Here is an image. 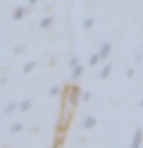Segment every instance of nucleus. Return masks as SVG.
Masks as SVG:
<instances>
[{
  "instance_id": "20e7f679",
  "label": "nucleus",
  "mask_w": 143,
  "mask_h": 148,
  "mask_svg": "<svg viewBox=\"0 0 143 148\" xmlns=\"http://www.w3.org/2000/svg\"><path fill=\"white\" fill-rule=\"evenodd\" d=\"M25 14H26L25 8H23V6H17L16 11L12 12V18H14V20H22V18L25 17Z\"/></svg>"
},
{
  "instance_id": "dca6fc26",
  "label": "nucleus",
  "mask_w": 143,
  "mask_h": 148,
  "mask_svg": "<svg viewBox=\"0 0 143 148\" xmlns=\"http://www.w3.org/2000/svg\"><path fill=\"white\" fill-rule=\"evenodd\" d=\"M59 92H60V86L55 85V86H52V88L49 90V96H57Z\"/></svg>"
},
{
  "instance_id": "f8f14e48",
  "label": "nucleus",
  "mask_w": 143,
  "mask_h": 148,
  "mask_svg": "<svg viewBox=\"0 0 143 148\" xmlns=\"http://www.w3.org/2000/svg\"><path fill=\"white\" fill-rule=\"evenodd\" d=\"M22 130H23V123L17 122V123H12V125H11V128H9V133H11V134H16V133H20Z\"/></svg>"
},
{
  "instance_id": "9b49d317",
  "label": "nucleus",
  "mask_w": 143,
  "mask_h": 148,
  "mask_svg": "<svg viewBox=\"0 0 143 148\" xmlns=\"http://www.w3.org/2000/svg\"><path fill=\"white\" fill-rule=\"evenodd\" d=\"M35 66H37V62L31 60V62H28V63L25 65V66H23V73H25V74H29V73H31Z\"/></svg>"
},
{
  "instance_id": "9d476101",
  "label": "nucleus",
  "mask_w": 143,
  "mask_h": 148,
  "mask_svg": "<svg viewBox=\"0 0 143 148\" xmlns=\"http://www.w3.org/2000/svg\"><path fill=\"white\" fill-rule=\"evenodd\" d=\"M17 106H18V105L16 103V102H9V103H8L6 106H5V110H3V114H5V116H8V114H11V113H12V111H14V110H16V108H17Z\"/></svg>"
},
{
  "instance_id": "6e6552de",
  "label": "nucleus",
  "mask_w": 143,
  "mask_h": 148,
  "mask_svg": "<svg viewBox=\"0 0 143 148\" xmlns=\"http://www.w3.org/2000/svg\"><path fill=\"white\" fill-rule=\"evenodd\" d=\"M82 73H83V66H82V65H78V66L72 68V74H71V79H72V80H77V79L82 76Z\"/></svg>"
},
{
  "instance_id": "f03ea898",
  "label": "nucleus",
  "mask_w": 143,
  "mask_h": 148,
  "mask_svg": "<svg viewBox=\"0 0 143 148\" xmlns=\"http://www.w3.org/2000/svg\"><path fill=\"white\" fill-rule=\"evenodd\" d=\"M142 139H143V131L138 128V130H136V133H134V137H132V142H131V148H140Z\"/></svg>"
},
{
  "instance_id": "7ed1b4c3",
  "label": "nucleus",
  "mask_w": 143,
  "mask_h": 148,
  "mask_svg": "<svg viewBox=\"0 0 143 148\" xmlns=\"http://www.w3.org/2000/svg\"><path fill=\"white\" fill-rule=\"evenodd\" d=\"M109 53H111V43H109V42H105V43H101L100 51H99L100 57H101V59H108Z\"/></svg>"
},
{
  "instance_id": "4468645a",
  "label": "nucleus",
  "mask_w": 143,
  "mask_h": 148,
  "mask_svg": "<svg viewBox=\"0 0 143 148\" xmlns=\"http://www.w3.org/2000/svg\"><path fill=\"white\" fill-rule=\"evenodd\" d=\"M99 60H101L100 54H92L89 57V65H91V66H95V65L99 63Z\"/></svg>"
},
{
  "instance_id": "0eeeda50",
  "label": "nucleus",
  "mask_w": 143,
  "mask_h": 148,
  "mask_svg": "<svg viewBox=\"0 0 143 148\" xmlns=\"http://www.w3.org/2000/svg\"><path fill=\"white\" fill-rule=\"evenodd\" d=\"M111 71H112V65H111V63H106L105 66H103V69H101V73H100V77H101V79H108L109 74H111Z\"/></svg>"
},
{
  "instance_id": "39448f33",
  "label": "nucleus",
  "mask_w": 143,
  "mask_h": 148,
  "mask_svg": "<svg viewBox=\"0 0 143 148\" xmlns=\"http://www.w3.org/2000/svg\"><path fill=\"white\" fill-rule=\"evenodd\" d=\"M95 123H97V119L95 117H92V116H86L85 120H83V128L89 130L92 127H95Z\"/></svg>"
},
{
  "instance_id": "2eb2a0df",
  "label": "nucleus",
  "mask_w": 143,
  "mask_h": 148,
  "mask_svg": "<svg viewBox=\"0 0 143 148\" xmlns=\"http://www.w3.org/2000/svg\"><path fill=\"white\" fill-rule=\"evenodd\" d=\"M78 65H80V63H78V59L76 57V56L69 59V66H71V68H76V66H78Z\"/></svg>"
},
{
  "instance_id": "f257e3e1",
  "label": "nucleus",
  "mask_w": 143,
  "mask_h": 148,
  "mask_svg": "<svg viewBox=\"0 0 143 148\" xmlns=\"http://www.w3.org/2000/svg\"><path fill=\"white\" fill-rule=\"evenodd\" d=\"M82 99V92H80V88L78 86H72L71 88V94H69V102H71V105L77 106L78 100Z\"/></svg>"
},
{
  "instance_id": "ddd939ff",
  "label": "nucleus",
  "mask_w": 143,
  "mask_h": 148,
  "mask_svg": "<svg viewBox=\"0 0 143 148\" xmlns=\"http://www.w3.org/2000/svg\"><path fill=\"white\" fill-rule=\"evenodd\" d=\"M95 20L92 17H86L85 20H83V29H91L92 26H94Z\"/></svg>"
},
{
  "instance_id": "423d86ee",
  "label": "nucleus",
  "mask_w": 143,
  "mask_h": 148,
  "mask_svg": "<svg viewBox=\"0 0 143 148\" xmlns=\"http://www.w3.org/2000/svg\"><path fill=\"white\" fill-rule=\"evenodd\" d=\"M52 22H54V17H51V16L43 17L40 20V28H42V29H46V28H49L51 25H52Z\"/></svg>"
},
{
  "instance_id": "6ab92c4d",
  "label": "nucleus",
  "mask_w": 143,
  "mask_h": 148,
  "mask_svg": "<svg viewBox=\"0 0 143 148\" xmlns=\"http://www.w3.org/2000/svg\"><path fill=\"white\" fill-rule=\"evenodd\" d=\"M126 77H128V79H132V77H134V69H132V68H129L128 71H126Z\"/></svg>"
},
{
  "instance_id": "412c9836",
  "label": "nucleus",
  "mask_w": 143,
  "mask_h": 148,
  "mask_svg": "<svg viewBox=\"0 0 143 148\" xmlns=\"http://www.w3.org/2000/svg\"><path fill=\"white\" fill-rule=\"evenodd\" d=\"M140 106H142V108H143V99L140 100Z\"/></svg>"
},
{
  "instance_id": "aec40b11",
  "label": "nucleus",
  "mask_w": 143,
  "mask_h": 148,
  "mask_svg": "<svg viewBox=\"0 0 143 148\" xmlns=\"http://www.w3.org/2000/svg\"><path fill=\"white\" fill-rule=\"evenodd\" d=\"M28 2H29V5H35L37 2H39V0H28Z\"/></svg>"
},
{
  "instance_id": "1a4fd4ad",
  "label": "nucleus",
  "mask_w": 143,
  "mask_h": 148,
  "mask_svg": "<svg viewBox=\"0 0 143 148\" xmlns=\"http://www.w3.org/2000/svg\"><path fill=\"white\" fill-rule=\"evenodd\" d=\"M31 106H32V100L31 99H26V100H23L22 103H20V111H22V113H26V111L31 110Z\"/></svg>"
},
{
  "instance_id": "f3484780",
  "label": "nucleus",
  "mask_w": 143,
  "mask_h": 148,
  "mask_svg": "<svg viewBox=\"0 0 143 148\" xmlns=\"http://www.w3.org/2000/svg\"><path fill=\"white\" fill-rule=\"evenodd\" d=\"M91 92L89 91H86V92H83V94H82V100H85V102H88V100H89L91 99Z\"/></svg>"
},
{
  "instance_id": "a211bd4d",
  "label": "nucleus",
  "mask_w": 143,
  "mask_h": 148,
  "mask_svg": "<svg viewBox=\"0 0 143 148\" xmlns=\"http://www.w3.org/2000/svg\"><path fill=\"white\" fill-rule=\"evenodd\" d=\"M23 51H25V46H17V48L14 49V54H16V56H18V54H22Z\"/></svg>"
}]
</instances>
